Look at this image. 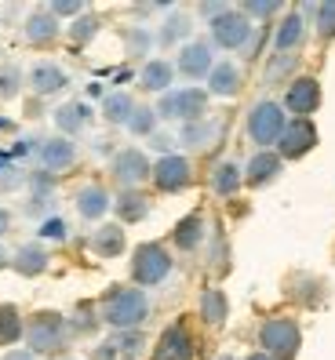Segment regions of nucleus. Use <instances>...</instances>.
<instances>
[{"mask_svg":"<svg viewBox=\"0 0 335 360\" xmlns=\"http://www.w3.org/2000/svg\"><path fill=\"white\" fill-rule=\"evenodd\" d=\"M120 40H124L128 58H146V55L153 51V44H157V33L146 30V26H124L120 30Z\"/></svg>","mask_w":335,"mask_h":360,"instance_id":"35","label":"nucleus"},{"mask_svg":"<svg viewBox=\"0 0 335 360\" xmlns=\"http://www.w3.org/2000/svg\"><path fill=\"white\" fill-rule=\"evenodd\" d=\"M208 266H212L215 273H226L229 269V248H226V233L222 229L212 233V262H208Z\"/></svg>","mask_w":335,"mask_h":360,"instance_id":"44","label":"nucleus"},{"mask_svg":"<svg viewBox=\"0 0 335 360\" xmlns=\"http://www.w3.org/2000/svg\"><path fill=\"white\" fill-rule=\"evenodd\" d=\"M128 131L135 139H150L157 131V110H153V105H135V113L128 120Z\"/></svg>","mask_w":335,"mask_h":360,"instance_id":"38","label":"nucleus"},{"mask_svg":"<svg viewBox=\"0 0 335 360\" xmlns=\"http://www.w3.org/2000/svg\"><path fill=\"white\" fill-rule=\"evenodd\" d=\"M321 80L313 77V73H299L296 80L284 88V98H281V105H284V113H291V120H310L313 113L321 110Z\"/></svg>","mask_w":335,"mask_h":360,"instance_id":"8","label":"nucleus"},{"mask_svg":"<svg viewBox=\"0 0 335 360\" xmlns=\"http://www.w3.org/2000/svg\"><path fill=\"white\" fill-rule=\"evenodd\" d=\"M208 240V219H204V211H190V215H182L172 229V244L175 251H197L201 244Z\"/></svg>","mask_w":335,"mask_h":360,"instance_id":"22","label":"nucleus"},{"mask_svg":"<svg viewBox=\"0 0 335 360\" xmlns=\"http://www.w3.org/2000/svg\"><path fill=\"white\" fill-rule=\"evenodd\" d=\"M284 172V160L277 157V150H255L244 164V186L248 189H266L270 182H277Z\"/></svg>","mask_w":335,"mask_h":360,"instance_id":"15","label":"nucleus"},{"mask_svg":"<svg viewBox=\"0 0 335 360\" xmlns=\"http://www.w3.org/2000/svg\"><path fill=\"white\" fill-rule=\"evenodd\" d=\"M150 175H153V164H150V157H146L139 146L113 150V157H110V179H113L120 189H139Z\"/></svg>","mask_w":335,"mask_h":360,"instance_id":"9","label":"nucleus"},{"mask_svg":"<svg viewBox=\"0 0 335 360\" xmlns=\"http://www.w3.org/2000/svg\"><path fill=\"white\" fill-rule=\"evenodd\" d=\"M37 237L40 240H70V222L62 215H48V219H40Z\"/></svg>","mask_w":335,"mask_h":360,"instance_id":"41","label":"nucleus"},{"mask_svg":"<svg viewBox=\"0 0 335 360\" xmlns=\"http://www.w3.org/2000/svg\"><path fill=\"white\" fill-rule=\"evenodd\" d=\"M146 142H150V150H157L160 157H172V153H175V146H179V139H172L168 131H153Z\"/></svg>","mask_w":335,"mask_h":360,"instance_id":"47","label":"nucleus"},{"mask_svg":"<svg viewBox=\"0 0 335 360\" xmlns=\"http://www.w3.org/2000/svg\"><path fill=\"white\" fill-rule=\"evenodd\" d=\"M73 204H77V215L84 222H99V219H106L110 211H113V197H110V189L102 186V182L80 186L77 193H73Z\"/></svg>","mask_w":335,"mask_h":360,"instance_id":"17","label":"nucleus"},{"mask_svg":"<svg viewBox=\"0 0 335 360\" xmlns=\"http://www.w3.org/2000/svg\"><path fill=\"white\" fill-rule=\"evenodd\" d=\"M0 360H37V356H33L30 349H8V353L0 356Z\"/></svg>","mask_w":335,"mask_h":360,"instance_id":"50","label":"nucleus"},{"mask_svg":"<svg viewBox=\"0 0 335 360\" xmlns=\"http://www.w3.org/2000/svg\"><path fill=\"white\" fill-rule=\"evenodd\" d=\"M48 211H51V197H30L26 200V215H48Z\"/></svg>","mask_w":335,"mask_h":360,"instance_id":"48","label":"nucleus"},{"mask_svg":"<svg viewBox=\"0 0 335 360\" xmlns=\"http://www.w3.org/2000/svg\"><path fill=\"white\" fill-rule=\"evenodd\" d=\"M37 157H40V167H44V172L62 175V172H70V167L77 164V142L62 139V135L44 139V142H40V150H37Z\"/></svg>","mask_w":335,"mask_h":360,"instance_id":"18","label":"nucleus"},{"mask_svg":"<svg viewBox=\"0 0 335 360\" xmlns=\"http://www.w3.org/2000/svg\"><path fill=\"white\" fill-rule=\"evenodd\" d=\"M66 324H70V335H91L99 324H102V316H99V302H80L73 316H66Z\"/></svg>","mask_w":335,"mask_h":360,"instance_id":"37","label":"nucleus"},{"mask_svg":"<svg viewBox=\"0 0 335 360\" xmlns=\"http://www.w3.org/2000/svg\"><path fill=\"white\" fill-rule=\"evenodd\" d=\"M266 40H270V30H266V26H259V30H255V37H251L248 44H244V51H241V55H244V62H255V58L263 55V48H266Z\"/></svg>","mask_w":335,"mask_h":360,"instance_id":"46","label":"nucleus"},{"mask_svg":"<svg viewBox=\"0 0 335 360\" xmlns=\"http://www.w3.org/2000/svg\"><path fill=\"white\" fill-rule=\"evenodd\" d=\"M281 11H284L281 0H244V4H241V15H248V18H263V26L270 22V18H277Z\"/></svg>","mask_w":335,"mask_h":360,"instance_id":"40","label":"nucleus"},{"mask_svg":"<svg viewBox=\"0 0 335 360\" xmlns=\"http://www.w3.org/2000/svg\"><path fill=\"white\" fill-rule=\"evenodd\" d=\"M106 349L113 360H139L146 353V335L142 331H113L106 338Z\"/></svg>","mask_w":335,"mask_h":360,"instance_id":"33","label":"nucleus"},{"mask_svg":"<svg viewBox=\"0 0 335 360\" xmlns=\"http://www.w3.org/2000/svg\"><path fill=\"white\" fill-rule=\"evenodd\" d=\"M26 88L37 95V98H48V95H58L70 88V73L58 66V62H37L26 73Z\"/></svg>","mask_w":335,"mask_h":360,"instance_id":"16","label":"nucleus"},{"mask_svg":"<svg viewBox=\"0 0 335 360\" xmlns=\"http://www.w3.org/2000/svg\"><path fill=\"white\" fill-rule=\"evenodd\" d=\"M208 88H197V84H186V88H172L164 91L160 102L153 105L157 120H179V124H194L208 117Z\"/></svg>","mask_w":335,"mask_h":360,"instance_id":"6","label":"nucleus"},{"mask_svg":"<svg viewBox=\"0 0 335 360\" xmlns=\"http://www.w3.org/2000/svg\"><path fill=\"white\" fill-rule=\"evenodd\" d=\"M8 229H11V211H8V207H0V237H4Z\"/></svg>","mask_w":335,"mask_h":360,"instance_id":"51","label":"nucleus"},{"mask_svg":"<svg viewBox=\"0 0 335 360\" xmlns=\"http://www.w3.org/2000/svg\"><path fill=\"white\" fill-rule=\"evenodd\" d=\"M51 120H55V128H58L62 139H73L80 131H88V124L95 120V110L88 102H62L58 110L51 113Z\"/></svg>","mask_w":335,"mask_h":360,"instance_id":"21","label":"nucleus"},{"mask_svg":"<svg viewBox=\"0 0 335 360\" xmlns=\"http://www.w3.org/2000/svg\"><path fill=\"white\" fill-rule=\"evenodd\" d=\"M219 360H237V356H219Z\"/></svg>","mask_w":335,"mask_h":360,"instance_id":"55","label":"nucleus"},{"mask_svg":"<svg viewBox=\"0 0 335 360\" xmlns=\"http://www.w3.org/2000/svg\"><path fill=\"white\" fill-rule=\"evenodd\" d=\"M284 128H288V113H284V105L277 98H259L248 110L244 135H248V142H255L259 150H277Z\"/></svg>","mask_w":335,"mask_h":360,"instance_id":"5","label":"nucleus"},{"mask_svg":"<svg viewBox=\"0 0 335 360\" xmlns=\"http://www.w3.org/2000/svg\"><path fill=\"white\" fill-rule=\"evenodd\" d=\"M208 182H212V193L215 197L229 200V197H237L241 186H244V167L237 160H219L212 167V179H208Z\"/></svg>","mask_w":335,"mask_h":360,"instance_id":"28","label":"nucleus"},{"mask_svg":"<svg viewBox=\"0 0 335 360\" xmlns=\"http://www.w3.org/2000/svg\"><path fill=\"white\" fill-rule=\"evenodd\" d=\"M270 44L277 55H299L306 44V15L303 11H284L281 22L270 33Z\"/></svg>","mask_w":335,"mask_h":360,"instance_id":"14","label":"nucleus"},{"mask_svg":"<svg viewBox=\"0 0 335 360\" xmlns=\"http://www.w3.org/2000/svg\"><path fill=\"white\" fill-rule=\"evenodd\" d=\"M299 55H277V51H270V58H266V70H263V84L266 88H274V84H288L296 80L299 73Z\"/></svg>","mask_w":335,"mask_h":360,"instance_id":"32","label":"nucleus"},{"mask_svg":"<svg viewBox=\"0 0 335 360\" xmlns=\"http://www.w3.org/2000/svg\"><path fill=\"white\" fill-rule=\"evenodd\" d=\"M208 95H215V98H234L241 88H244V73L234 58H219L212 73H208Z\"/></svg>","mask_w":335,"mask_h":360,"instance_id":"19","label":"nucleus"},{"mask_svg":"<svg viewBox=\"0 0 335 360\" xmlns=\"http://www.w3.org/2000/svg\"><path fill=\"white\" fill-rule=\"evenodd\" d=\"M55 179H58V175L44 172V167H37V172H26L30 197H51V193H55Z\"/></svg>","mask_w":335,"mask_h":360,"instance_id":"42","label":"nucleus"},{"mask_svg":"<svg viewBox=\"0 0 335 360\" xmlns=\"http://www.w3.org/2000/svg\"><path fill=\"white\" fill-rule=\"evenodd\" d=\"M313 33L321 40H335V0H324L313 8Z\"/></svg>","mask_w":335,"mask_h":360,"instance_id":"39","label":"nucleus"},{"mask_svg":"<svg viewBox=\"0 0 335 360\" xmlns=\"http://www.w3.org/2000/svg\"><path fill=\"white\" fill-rule=\"evenodd\" d=\"M229 4H222V0H219V4H197V15L201 18H208V22H212V18H219L222 11H226Z\"/></svg>","mask_w":335,"mask_h":360,"instance_id":"49","label":"nucleus"},{"mask_svg":"<svg viewBox=\"0 0 335 360\" xmlns=\"http://www.w3.org/2000/svg\"><path fill=\"white\" fill-rule=\"evenodd\" d=\"M197 316L208 328H222L226 316H229V299L222 288H204L201 291V302H197Z\"/></svg>","mask_w":335,"mask_h":360,"instance_id":"30","label":"nucleus"},{"mask_svg":"<svg viewBox=\"0 0 335 360\" xmlns=\"http://www.w3.org/2000/svg\"><path fill=\"white\" fill-rule=\"evenodd\" d=\"M135 105L139 102L128 91H106V98H102V105H99V113H102V120H106V124H113V128H128Z\"/></svg>","mask_w":335,"mask_h":360,"instance_id":"31","label":"nucleus"},{"mask_svg":"<svg viewBox=\"0 0 335 360\" xmlns=\"http://www.w3.org/2000/svg\"><path fill=\"white\" fill-rule=\"evenodd\" d=\"M255 30L259 26L248 15H241V8L229 4L219 18L208 22V40H212V48H222V51H244V44L255 37Z\"/></svg>","mask_w":335,"mask_h":360,"instance_id":"7","label":"nucleus"},{"mask_svg":"<svg viewBox=\"0 0 335 360\" xmlns=\"http://www.w3.org/2000/svg\"><path fill=\"white\" fill-rule=\"evenodd\" d=\"M222 135V124L204 117V120H194V124H182L179 128V146L182 150H208L215 139Z\"/></svg>","mask_w":335,"mask_h":360,"instance_id":"27","label":"nucleus"},{"mask_svg":"<svg viewBox=\"0 0 335 360\" xmlns=\"http://www.w3.org/2000/svg\"><path fill=\"white\" fill-rule=\"evenodd\" d=\"M70 324L58 309H37L26 321V349L33 356H55L70 346Z\"/></svg>","mask_w":335,"mask_h":360,"instance_id":"2","label":"nucleus"},{"mask_svg":"<svg viewBox=\"0 0 335 360\" xmlns=\"http://www.w3.org/2000/svg\"><path fill=\"white\" fill-rule=\"evenodd\" d=\"M0 131H11V120H4V117H0Z\"/></svg>","mask_w":335,"mask_h":360,"instance_id":"54","label":"nucleus"},{"mask_svg":"<svg viewBox=\"0 0 335 360\" xmlns=\"http://www.w3.org/2000/svg\"><path fill=\"white\" fill-rule=\"evenodd\" d=\"M212 66H215L212 40H190V44H182L179 55H175V73H182L186 80H208Z\"/></svg>","mask_w":335,"mask_h":360,"instance_id":"13","label":"nucleus"},{"mask_svg":"<svg viewBox=\"0 0 335 360\" xmlns=\"http://www.w3.org/2000/svg\"><path fill=\"white\" fill-rule=\"evenodd\" d=\"M99 30H102V18L95 11H84L80 18H73V22H70V44L73 48L91 44V40L99 37Z\"/></svg>","mask_w":335,"mask_h":360,"instance_id":"36","label":"nucleus"},{"mask_svg":"<svg viewBox=\"0 0 335 360\" xmlns=\"http://www.w3.org/2000/svg\"><path fill=\"white\" fill-rule=\"evenodd\" d=\"M190 33H194V18L186 15V11H179V8H172V11H168V18L160 22V30H157V44L160 48L190 44Z\"/></svg>","mask_w":335,"mask_h":360,"instance_id":"29","label":"nucleus"},{"mask_svg":"<svg viewBox=\"0 0 335 360\" xmlns=\"http://www.w3.org/2000/svg\"><path fill=\"white\" fill-rule=\"evenodd\" d=\"M91 251L99 259H120L128 251V233H124L120 222H102L91 233Z\"/></svg>","mask_w":335,"mask_h":360,"instance_id":"25","label":"nucleus"},{"mask_svg":"<svg viewBox=\"0 0 335 360\" xmlns=\"http://www.w3.org/2000/svg\"><path fill=\"white\" fill-rule=\"evenodd\" d=\"M175 269V259H172V248L160 244V240H146L132 251V262H128V273H132V284L135 288H157L172 277Z\"/></svg>","mask_w":335,"mask_h":360,"instance_id":"3","label":"nucleus"},{"mask_svg":"<svg viewBox=\"0 0 335 360\" xmlns=\"http://www.w3.org/2000/svg\"><path fill=\"white\" fill-rule=\"evenodd\" d=\"M48 11H51L55 18H80L84 11H88V8H84L80 0H51V4H48Z\"/></svg>","mask_w":335,"mask_h":360,"instance_id":"45","label":"nucleus"},{"mask_svg":"<svg viewBox=\"0 0 335 360\" xmlns=\"http://www.w3.org/2000/svg\"><path fill=\"white\" fill-rule=\"evenodd\" d=\"M150 182H153L157 193H182V189H190L194 186V164H190V157H182V153L157 157Z\"/></svg>","mask_w":335,"mask_h":360,"instance_id":"10","label":"nucleus"},{"mask_svg":"<svg viewBox=\"0 0 335 360\" xmlns=\"http://www.w3.org/2000/svg\"><path fill=\"white\" fill-rule=\"evenodd\" d=\"M23 84H26V77H23V70L18 66H4L0 70V98H15L18 91H23Z\"/></svg>","mask_w":335,"mask_h":360,"instance_id":"43","label":"nucleus"},{"mask_svg":"<svg viewBox=\"0 0 335 360\" xmlns=\"http://www.w3.org/2000/svg\"><path fill=\"white\" fill-rule=\"evenodd\" d=\"M317 142H321V135H317V124L313 120H288V128H284V135L277 142V157L284 164L288 160H303L306 153L317 150Z\"/></svg>","mask_w":335,"mask_h":360,"instance_id":"12","label":"nucleus"},{"mask_svg":"<svg viewBox=\"0 0 335 360\" xmlns=\"http://www.w3.org/2000/svg\"><path fill=\"white\" fill-rule=\"evenodd\" d=\"M48 266H51V255H48V248L37 244V240L11 251V269L18 273V277H26V281L40 277V273H48Z\"/></svg>","mask_w":335,"mask_h":360,"instance_id":"23","label":"nucleus"},{"mask_svg":"<svg viewBox=\"0 0 335 360\" xmlns=\"http://www.w3.org/2000/svg\"><path fill=\"white\" fill-rule=\"evenodd\" d=\"M26 338V316L15 302H0V346H18Z\"/></svg>","mask_w":335,"mask_h":360,"instance_id":"34","label":"nucleus"},{"mask_svg":"<svg viewBox=\"0 0 335 360\" xmlns=\"http://www.w3.org/2000/svg\"><path fill=\"white\" fill-rule=\"evenodd\" d=\"M62 360H77V356H62Z\"/></svg>","mask_w":335,"mask_h":360,"instance_id":"56","label":"nucleus"},{"mask_svg":"<svg viewBox=\"0 0 335 360\" xmlns=\"http://www.w3.org/2000/svg\"><path fill=\"white\" fill-rule=\"evenodd\" d=\"M244 360H274V356H266V353H248Z\"/></svg>","mask_w":335,"mask_h":360,"instance_id":"53","label":"nucleus"},{"mask_svg":"<svg viewBox=\"0 0 335 360\" xmlns=\"http://www.w3.org/2000/svg\"><path fill=\"white\" fill-rule=\"evenodd\" d=\"M299 349H303V328L296 316L277 313L259 324V353L274 356V360H296Z\"/></svg>","mask_w":335,"mask_h":360,"instance_id":"4","label":"nucleus"},{"mask_svg":"<svg viewBox=\"0 0 335 360\" xmlns=\"http://www.w3.org/2000/svg\"><path fill=\"white\" fill-rule=\"evenodd\" d=\"M150 295L135 284H113L106 288V295L99 299V316L102 324L113 331H139L146 321H150Z\"/></svg>","mask_w":335,"mask_h":360,"instance_id":"1","label":"nucleus"},{"mask_svg":"<svg viewBox=\"0 0 335 360\" xmlns=\"http://www.w3.org/2000/svg\"><path fill=\"white\" fill-rule=\"evenodd\" d=\"M8 266H11V251L0 244V269H8Z\"/></svg>","mask_w":335,"mask_h":360,"instance_id":"52","label":"nucleus"},{"mask_svg":"<svg viewBox=\"0 0 335 360\" xmlns=\"http://www.w3.org/2000/svg\"><path fill=\"white\" fill-rule=\"evenodd\" d=\"M23 33H26V44L30 48H51L55 40H58V33H62V22L48 8H37V11H30Z\"/></svg>","mask_w":335,"mask_h":360,"instance_id":"20","label":"nucleus"},{"mask_svg":"<svg viewBox=\"0 0 335 360\" xmlns=\"http://www.w3.org/2000/svg\"><path fill=\"white\" fill-rule=\"evenodd\" d=\"M172 84H175V62H168V58H146L142 62V70H139L142 91L164 95V91H172Z\"/></svg>","mask_w":335,"mask_h":360,"instance_id":"24","label":"nucleus"},{"mask_svg":"<svg viewBox=\"0 0 335 360\" xmlns=\"http://www.w3.org/2000/svg\"><path fill=\"white\" fill-rule=\"evenodd\" d=\"M150 197L142 193V189H120L113 197V211H117V222L120 226H135V222H146L150 215Z\"/></svg>","mask_w":335,"mask_h":360,"instance_id":"26","label":"nucleus"},{"mask_svg":"<svg viewBox=\"0 0 335 360\" xmlns=\"http://www.w3.org/2000/svg\"><path fill=\"white\" fill-rule=\"evenodd\" d=\"M194 356H197V342H194V331L182 316L157 335V346L150 353V360H194Z\"/></svg>","mask_w":335,"mask_h":360,"instance_id":"11","label":"nucleus"}]
</instances>
